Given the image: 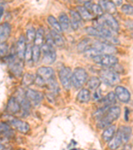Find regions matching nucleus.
<instances>
[{"label":"nucleus","instance_id":"obj_33","mask_svg":"<svg viewBox=\"0 0 133 150\" xmlns=\"http://www.w3.org/2000/svg\"><path fill=\"white\" fill-rule=\"evenodd\" d=\"M0 128H1V133L4 134L7 138L12 137L13 135V134H14L11 128L8 123L1 122V124H0Z\"/></svg>","mask_w":133,"mask_h":150},{"label":"nucleus","instance_id":"obj_40","mask_svg":"<svg viewBox=\"0 0 133 150\" xmlns=\"http://www.w3.org/2000/svg\"><path fill=\"white\" fill-rule=\"evenodd\" d=\"M4 13V8L2 6H1V18H2V15Z\"/></svg>","mask_w":133,"mask_h":150},{"label":"nucleus","instance_id":"obj_5","mask_svg":"<svg viewBox=\"0 0 133 150\" xmlns=\"http://www.w3.org/2000/svg\"><path fill=\"white\" fill-rule=\"evenodd\" d=\"M54 77V70L51 67L45 66L40 67L37 69L35 83L39 87L45 86L47 85V82Z\"/></svg>","mask_w":133,"mask_h":150},{"label":"nucleus","instance_id":"obj_38","mask_svg":"<svg viewBox=\"0 0 133 150\" xmlns=\"http://www.w3.org/2000/svg\"><path fill=\"white\" fill-rule=\"evenodd\" d=\"M8 52V45L6 42L1 43V57H6V54Z\"/></svg>","mask_w":133,"mask_h":150},{"label":"nucleus","instance_id":"obj_37","mask_svg":"<svg viewBox=\"0 0 133 150\" xmlns=\"http://www.w3.org/2000/svg\"><path fill=\"white\" fill-rule=\"evenodd\" d=\"M121 10L123 13L129 16L133 15V6H130L129 4L123 5L121 8Z\"/></svg>","mask_w":133,"mask_h":150},{"label":"nucleus","instance_id":"obj_21","mask_svg":"<svg viewBox=\"0 0 133 150\" xmlns=\"http://www.w3.org/2000/svg\"><path fill=\"white\" fill-rule=\"evenodd\" d=\"M70 14L71 16V26L73 30H77L81 25L82 19L81 16L79 15L78 11H75L73 10L70 11Z\"/></svg>","mask_w":133,"mask_h":150},{"label":"nucleus","instance_id":"obj_31","mask_svg":"<svg viewBox=\"0 0 133 150\" xmlns=\"http://www.w3.org/2000/svg\"><path fill=\"white\" fill-rule=\"evenodd\" d=\"M47 21L49 25L53 28V30L57 31V33H61L62 32V28L61 26L60 25L59 22H58L57 20L55 18L54 16H49L47 18Z\"/></svg>","mask_w":133,"mask_h":150},{"label":"nucleus","instance_id":"obj_22","mask_svg":"<svg viewBox=\"0 0 133 150\" xmlns=\"http://www.w3.org/2000/svg\"><path fill=\"white\" fill-rule=\"evenodd\" d=\"M117 132L121 135L124 144H126V143L129 142L130 136H131V128L128 126H125V125H121L118 128Z\"/></svg>","mask_w":133,"mask_h":150},{"label":"nucleus","instance_id":"obj_2","mask_svg":"<svg viewBox=\"0 0 133 150\" xmlns=\"http://www.w3.org/2000/svg\"><path fill=\"white\" fill-rule=\"evenodd\" d=\"M99 19L100 20L96 21L97 23H96L95 27H87L85 28V31L87 34L94 36V37L103 38L109 41L113 40L115 41V42H118L117 39L113 37L111 30L103 23L101 19Z\"/></svg>","mask_w":133,"mask_h":150},{"label":"nucleus","instance_id":"obj_26","mask_svg":"<svg viewBox=\"0 0 133 150\" xmlns=\"http://www.w3.org/2000/svg\"><path fill=\"white\" fill-rule=\"evenodd\" d=\"M50 35L51 37L53 42L54 43L55 45L57 47H63L64 45V41L63 39L60 35V33H57V31L55 30H51L50 31Z\"/></svg>","mask_w":133,"mask_h":150},{"label":"nucleus","instance_id":"obj_42","mask_svg":"<svg viewBox=\"0 0 133 150\" xmlns=\"http://www.w3.org/2000/svg\"><path fill=\"white\" fill-rule=\"evenodd\" d=\"M18 150H25V149H18Z\"/></svg>","mask_w":133,"mask_h":150},{"label":"nucleus","instance_id":"obj_25","mask_svg":"<svg viewBox=\"0 0 133 150\" xmlns=\"http://www.w3.org/2000/svg\"><path fill=\"white\" fill-rule=\"evenodd\" d=\"M59 23L61 26L62 30L64 31H67L70 28L71 26V21L67 16L66 13H62L59 16Z\"/></svg>","mask_w":133,"mask_h":150},{"label":"nucleus","instance_id":"obj_30","mask_svg":"<svg viewBox=\"0 0 133 150\" xmlns=\"http://www.w3.org/2000/svg\"><path fill=\"white\" fill-rule=\"evenodd\" d=\"M101 83V79L97 77L93 76V77H91V78L87 81V85L88 88L90 89H91V90L95 91L99 88Z\"/></svg>","mask_w":133,"mask_h":150},{"label":"nucleus","instance_id":"obj_24","mask_svg":"<svg viewBox=\"0 0 133 150\" xmlns=\"http://www.w3.org/2000/svg\"><path fill=\"white\" fill-rule=\"evenodd\" d=\"M91 99V93L87 89H82L77 94V100L79 103H87Z\"/></svg>","mask_w":133,"mask_h":150},{"label":"nucleus","instance_id":"obj_11","mask_svg":"<svg viewBox=\"0 0 133 150\" xmlns=\"http://www.w3.org/2000/svg\"><path fill=\"white\" fill-rule=\"evenodd\" d=\"M9 123L14 129L22 134H26L30 131V127L28 123L21 120L13 117L9 120Z\"/></svg>","mask_w":133,"mask_h":150},{"label":"nucleus","instance_id":"obj_12","mask_svg":"<svg viewBox=\"0 0 133 150\" xmlns=\"http://www.w3.org/2000/svg\"><path fill=\"white\" fill-rule=\"evenodd\" d=\"M26 48L27 45L25 44V38L23 35H21L19 37L18 42H17L15 49V54L20 61H22L25 59Z\"/></svg>","mask_w":133,"mask_h":150},{"label":"nucleus","instance_id":"obj_39","mask_svg":"<svg viewBox=\"0 0 133 150\" xmlns=\"http://www.w3.org/2000/svg\"><path fill=\"white\" fill-rule=\"evenodd\" d=\"M121 150H131V147H130V146H128V145H127L124 148H123Z\"/></svg>","mask_w":133,"mask_h":150},{"label":"nucleus","instance_id":"obj_28","mask_svg":"<svg viewBox=\"0 0 133 150\" xmlns=\"http://www.w3.org/2000/svg\"><path fill=\"white\" fill-rule=\"evenodd\" d=\"M77 11L81 16V18L85 21H89L93 19V16L92 13H90L87 9L84 6H78L77 8Z\"/></svg>","mask_w":133,"mask_h":150},{"label":"nucleus","instance_id":"obj_35","mask_svg":"<svg viewBox=\"0 0 133 150\" xmlns=\"http://www.w3.org/2000/svg\"><path fill=\"white\" fill-rule=\"evenodd\" d=\"M36 35V31L33 28H31L27 31V40L28 42H34L35 38Z\"/></svg>","mask_w":133,"mask_h":150},{"label":"nucleus","instance_id":"obj_20","mask_svg":"<svg viewBox=\"0 0 133 150\" xmlns=\"http://www.w3.org/2000/svg\"><path fill=\"white\" fill-rule=\"evenodd\" d=\"M116 102V95L113 91H110L106 95L105 98L101 100L102 107L109 108L111 105L115 104Z\"/></svg>","mask_w":133,"mask_h":150},{"label":"nucleus","instance_id":"obj_32","mask_svg":"<svg viewBox=\"0 0 133 150\" xmlns=\"http://www.w3.org/2000/svg\"><path fill=\"white\" fill-rule=\"evenodd\" d=\"M35 77L33 74L30 73H26L23 75L21 84L25 87H28L35 83Z\"/></svg>","mask_w":133,"mask_h":150},{"label":"nucleus","instance_id":"obj_17","mask_svg":"<svg viewBox=\"0 0 133 150\" xmlns=\"http://www.w3.org/2000/svg\"><path fill=\"white\" fill-rule=\"evenodd\" d=\"M84 7L90 11V13L95 14L99 18H101L104 14L103 9L98 4H93L91 1H86L84 3Z\"/></svg>","mask_w":133,"mask_h":150},{"label":"nucleus","instance_id":"obj_9","mask_svg":"<svg viewBox=\"0 0 133 150\" xmlns=\"http://www.w3.org/2000/svg\"><path fill=\"white\" fill-rule=\"evenodd\" d=\"M72 71L69 67H63L59 70V77L63 87L66 90H69L72 85Z\"/></svg>","mask_w":133,"mask_h":150},{"label":"nucleus","instance_id":"obj_34","mask_svg":"<svg viewBox=\"0 0 133 150\" xmlns=\"http://www.w3.org/2000/svg\"><path fill=\"white\" fill-rule=\"evenodd\" d=\"M41 55V47L37 45L32 46V61L34 63L38 62Z\"/></svg>","mask_w":133,"mask_h":150},{"label":"nucleus","instance_id":"obj_18","mask_svg":"<svg viewBox=\"0 0 133 150\" xmlns=\"http://www.w3.org/2000/svg\"><path fill=\"white\" fill-rule=\"evenodd\" d=\"M99 5L103 9H105L106 13L110 15H113L117 12V6L115 2L112 1H99Z\"/></svg>","mask_w":133,"mask_h":150},{"label":"nucleus","instance_id":"obj_36","mask_svg":"<svg viewBox=\"0 0 133 150\" xmlns=\"http://www.w3.org/2000/svg\"><path fill=\"white\" fill-rule=\"evenodd\" d=\"M25 61H31L32 60V46L31 43H28L27 45V48L25 54Z\"/></svg>","mask_w":133,"mask_h":150},{"label":"nucleus","instance_id":"obj_16","mask_svg":"<svg viewBox=\"0 0 133 150\" xmlns=\"http://www.w3.org/2000/svg\"><path fill=\"white\" fill-rule=\"evenodd\" d=\"M11 26L8 22H4L1 24L0 27V40L1 43L6 42L11 34Z\"/></svg>","mask_w":133,"mask_h":150},{"label":"nucleus","instance_id":"obj_1","mask_svg":"<svg viewBox=\"0 0 133 150\" xmlns=\"http://www.w3.org/2000/svg\"><path fill=\"white\" fill-rule=\"evenodd\" d=\"M117 52V49L109 44V43L102 42L95 40L92 42L91 44L88 49L83 52L84 55L87 57L93 58L103 54L113 55Z\"/></svg>","mask_w":133,"mask_h":150},{"label":"nucleus","instance_id":"obj_3","mask_svg":"<svg viewBox=\"0 0 133 150\" xmlns=\"http://www.w3.org/2000/svg\"><path fill=\"white\" fill-rule=\"evenodd\" d=\"M54 43L50 33L47 36L46 43L41 47V54L42 55V62L45 64H51L57 57L56 51L54 47Z\"/></svg>","mask_w":133,"mask_h":150},{"label":"nucleus","instance_id":"obj_15","mask_svg":"<svg viewBox=\"0 0 133 150\" xmlns=\"http://www.w3.org/2000/svg\"><path fill=\"white\" fill-rule=\"evenodd\" d=\"M21 105L19 104V101L17 100L15 97H11L8 101L7 104L6 111L7 112L11 114H15L18 113L21 110Z\"/></svg>","mask_w":133,"mask_h":150},{"label":"nucleus","instance_id":"obj_13","mask_svg":"<svg viewBox=\"0 0 133 150\" xmlns=\"http://www.w3.org/2000/svg\"><path fill=\"white\" fill-rule=\"evenodd\" d=\"M25 93L26 98L30 101V103H32L35 105L40 103L43 98V96L42 93L31 89H27Z\"/></svg>","mask_w":133,"mask_h":150},{"label":"nucleus","instance_id":"obj_10","mask_svg":"<svg viewBox=\"0 0 133 150\" xmlns=\"http://www.w3.org/2000/svg\"><path fill=\"white\" fill-rule=\"evenodd\" d=\"M100 19L103 23L107 26L110 30L114 31H117L118 30L119 25H118L117 21L116 20L115 18L112 15L107 13H105L101 17Z\"/></svg>","mask_w":133,"mask_h":150},{"label":"nucleus","instance_id":"obj_4","mask_svg":"<svg viewBox=\"0 0 133 150\" xmlns=\"http://www.w3.org/2000/svg\"><path fill=\"white\" fill-rule=\"evenodd\" d=\"M120 112H121V110L118 106L109 108L106 111L105 114L103 115V117L101 120H99L97 127L102 129L109 127L115 121L120 117Z\"/></svg>","mask_w":133,"mask_h":150},{"label":"nucleus","instance_id":"obj_7","mask_svg":"<svg viewBox=\"0 0 133 150\" xmlns=\"http://www.w3.org/2000/svg\"><path fill=\"white\" fill-rule=\"evenodd\" d=\"M88 74L86 70L82 67L75 69L72 76V85L75 88L79 89L84 86L87 81Z\"/></svg>","mask_w":133,"mask_h":150},{"label":"nucleus","instance_id":"obj_19","mask_svg":"<svg viewBox=\"0 0 133 150\" xmlns=\"http://www.w3.org/2000/svg\"><path fill=\"white\" fill-rule=\"evenodd\" d=\"M123 144H124V142H123L121 135H120L119 133L117 132L116 134H115L114 137L108 142V147L111 150H115L118 149Z\"/></svg>","mask_w":133,"mask_h":150},{"label":"nucleus","instance_id":"obj_41","mask_svg":"<svg viewBox=\"0 0 133 150\" xmlns=\"http://www.w3.org/2000/svg\"><path fill=\"white\" fill-rule=\"evenodd\" d=\"M115 5H116V4H117L118 6V5H120L122 4V1H115Z\"/></svg>","mask_w":133,"mask_h":150},{"label":"nucleus","instance_id":"obj_8","mask_svg":"<svg viewBox=\"0 0 133 150\" xmlns=\"http://www.w3.org/2000/svg\"><path fill=\"white\" fill-rule=\"evenodd\" d=\"M93 62L96 64L106 67H113L118 64V58L113 55L103 54L93 58Z\"/></svg>","mask_w":133,"mask_h":150},{"label":"nucleus","instance_id":"obj_27","mask_svg":"<svg viewBox=\"0 0 133 150\" xmlns=\"http://www.w3.org/2000/svg\"><path fill=\"white\" fill-rule=\"evenodd\" d=\"M9 69L14 76L16 77H20L23 72V67L21 64L15 61L9 64Z\"/></svg>","mask_w":133,"mask_h":150},{"label":"nucleus","instance_id":"obj_23","mask_svg":"<svg viewBox=\"0 0 133 150\" xmlns=\"http://www.w3.org/2000/svg\"><path fill=\"white\" fill-rule=\"evenodd\" d=\"M116 126L114 125H110L104 130L102 134V139L104 142H109L115 134Z\"/></svg>","mask_w":133,"mask_h":150},{"label":"nucleus","instance_id":"obj_29","mask_svg":"<svg viewBox=\"0 0 133 150\" xmlns=\"http://www.w3.org/2000/svg\"><path fill=\"white\" fill-rule=\"evenodd\" d=\"M44 42V30L43 28H39L36 31L34 40V45L42 47Z\"/></svg>","mask_w":133,"mask_h":150},{"label":"nucleus","instance_id":"obj_6","mask_svg":"<svg viewBox=\"0 0 133 150\" xmlns=\"http://www.w3.org/2000/svg\"><path fill=\"white\" fill-rule=\"evenodd\" d=\"M99 76L104 83L111 87L120 83V76L117 72L109 69H102L99 71Z\"/></svg>","mask_w":133,"mask_h":150},{"label":"nucleus","instance_id":"obj_14","mask_svg":"<svg viewBox=\"0 0 133 150\" xmlns=\"http://www.w3.org/2000/svg\"><path fill=\"white\" fill-rule=\"evenodd\" d=\"M115 93L118 100L122 103L129 102L130 99V94L129 90L122 86H117L115 88Z\"/></svg>","mask_w":133,"mask_h":150}]
</instances>
